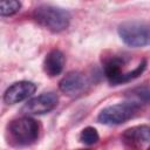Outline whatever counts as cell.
<instances>
[{"mask_svg": "<svg viewBox=\"0 0 150 150\" xmlns=\"http://www.w3.org/2000/svg\"><path fill=\"white\" fill-rule=\"evenodd\" d=\"M33 15L39 25L55 33L64 30L70 22V14L66 9L54 6H40Z\"/></svg>", "mask_w": 150, "mask_h": 150, "instance_id": "1", "label": "cell"}, {"mask_svg": "<svg viewBox=\"0 0 150 150\" xmlns=\"http://www.w3.org/2000/svg\"><path fill=\"white\" fill-rule=\"evenodd\" d=\"M118 35L130 47H144L150 45V23L142 21H128L118 27Z\"/></svg>", "mask_w": 150, "mask_h": 150, "instance_id": "2", "label": "cell"}, {"mask_svg": "<svg viewBox=\"0 0 150 150\" xmlns=\"http://www.w3.org/2000/svg\"><path fill=\"white\" fill-rule=\"evenodd\" d=\"M9 134L16 143L27 145L36 141L39 136V124L30 117H21L9 124Z\"/></svg>", "mask_w": 150, "mask_h": 150, "instance_id": "3", "label": "cell"}, {"mask_svg": "<svg viewBox=\"0 0 150 150\" xmlns=\"http://www.w3.org/2000/svg\"><path fill=\"white\" fill-rule=\"evenodd\" d=\"M137 104L136 102H127V103H120V104H114L110 107H107L103 109L97 120L100 123L103 124H121L124 123L125 121L130 120L135 112L137 111Z\"/></svg>", "mask_w": 150, "mask_h": 150, "instance_id": "4", "label": "cell"}, {"mask_svg": "<svg viewBox=\"0 0 150 150\" xmlns=\"http://www.w3.org/2000/svg\"><path fill=\"white\" fill-rule=\"evenodd\" d=\"M59 102V97L54 93H43L36 97L28 100L21 111L26 115H42L52 111Z\"/></svg>", "mask_w": 150, "mask_h": 150, "instance_id": "5", "label": "cell"}, {"mask_svg": "<svg viewBox=\"0 0 150 150\" xmlns=\"http://www.w3.org/2000/svg\"><path fill=\"white\" fill-rule=\"evenodd\" d=\"M36 90V86L29 81H20L13 83L4 94V101L7 104L19 103L29 96H32Z\"/></svg>", "mask_w": 150, "mask_h": 150, "instance_id": "6", "label": "cell"}, {"mask_svg": "<svg viewBox=\"0 0 150 150\" xmlns=\"http://www.w3.org/2000/svg\"><path fill=\"white\" fill-rule=\"evenodd\" d=\"M86 79L80 73H69L60 81V90L69 96H76L81 94L86 88Z\"/></svg>", "mask_w": 150, "mask_h": 150, "instance_id": "7", "label": "cell"}, {"mask_svg": "<svg viewBox=\"0 0 150 150\" xmlns=\"http://www.w3.org/2000/svg\"><path fill=\"white\" fill-rule=\"evenodd\" d=\"M64 55L62 52L59 49H53L50 50L43 61V69L45 73L49 76H56L61 74L64 67Z\"/></svg>", "mask_w": 150, "mask_h": 150, "instance_id": "8", "label": "cell"}, {"mask_svg": "<svg viewBox=\"0 0 150 150\" xmlns=\"http://www.w3.org/2000/svg\"><path fill=\"white\" fill-rule=\"evenodd\" d=\"M124 64L123 60L120 57H111L110 60H108L104 64V74L105 77L108 79V81L116 86V84H121L123 76H124V71L122 69V66Z\"/></svg>", "mask_w": 150, "mask_h": 150, "instance_id": "9", "label": "cell"}, {"mask_svg": "<svg viewBox=\"0 0 150 150\" xmlns=\"http://www.w3.org/2000/svg\"><path fill=\"white\" fill-rule=\"evenodd\" d=\"M123 138L127 143L130 145H142L144 143L150 142V127L148 125H141V127H134L123 134Z\"/></svg>", "mask_w": 150, "mask_h": 150, "instance_id": "10", "label": "cell"}, {"mask_svg": "<svg viewBox=\"0 0 150 150\" xmlns=\"http://www.w3.org/2000/svg\"><path fill=\"white\" fill-rule=\"evenodd\" d=\"M21 8L19 0H1L0 1V12L2 16H11L18 13Z\"/></svg>", "mask_w": 150, "mask_h": 150, "instance_id": "11", "label": "cell"}, {"mask_svg": "<svg viewBox=\"0 0 150 150\" xmlns=\"http://www.w3.org/2000/svg\"><path fill=\"white\" fill-rule=\"evenodd\" d=\"M98 139H100V136H98L96 129L93 127H87L81 131L80 141L86 145H93V144L97 143Z\"/></svg>", "mask_w": 150, "mask_h": 150, "instance_id": "12", "label": "cell"}]
</instances>
